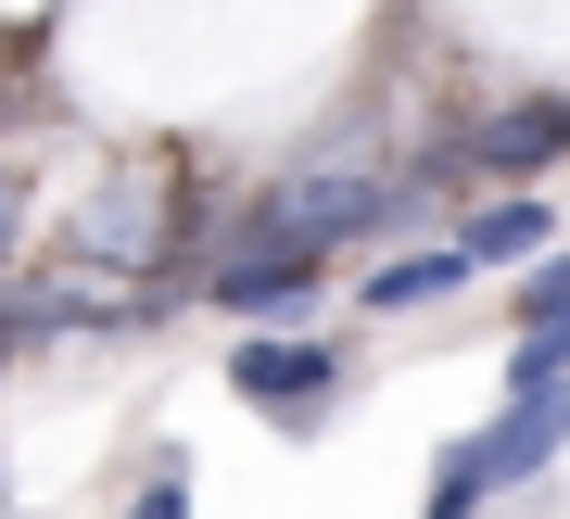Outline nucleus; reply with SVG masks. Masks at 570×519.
Instances as JSON below:
<instances>
[{
	"label": "nucleus",
	"instance_id": "obj_11",
	"mask_svg": "<svg viewBox=\"0 0 570 519\" xmlns=\"http://www.w3.org/2000/svg\"><path fill=\"white\" fill-rule=\"evenodd\" d=\"M127 519H190V469H165V481H153V494L127 507Z\"/></svg>",
	"mask_w": 570,
	"mask_h": 519
},
{
	"label": "nucleus",
	"instance_id": "obj_10",
	"mask_svg": "<svg viewBox=\"0 0 570 519\" xmlns=\"http://www.w3.org/2000/svg\"><path fill=\"white\" fill-rule=\"evenodd\" d=\"M520 304H532V317H570V254H546V266H532V292H520Z\"/></svg>",
	"mask_w": 570,
	"mask_h": 519
},
{
	"label": "nucleus",
	"instance_id": "obj_8",
	"mask_svg": "<svg viewBox=\"0 0 570 519\" xmlns=\"http://www.w3.org/2000/svg\"><path fill=\"white\" fill-rule=\"evenodd\" d=\"M508 380H570V317H532L520 355H508Z\"/></svg>",
	"mask_w": 570,
	"mask_h": 519
},
{
	"label": "nucleus",
	"instance_id": "obj_2",
	"mask_svg": "<svg viewBox=\"0 0 570 519\" xmlns=\"http://www.w3.org/2000/svg\"><path fill=\"white\" fill-rule=\"evenodd\" d=\"M406 203H393L381 178H355V165H317V178H292L279 203H266V241H292V254H330V241L355 228H393Z\"/></svg>",
	"mask_w": 570,
	"mask_h": 519
},
{
	"label": "nucleus",
	"instance_id": "obj_5",
	"mask_svg": "<svg viewBox=\"0 0 570 519\" xmlns=\"http://www.w3.org/2000/svg\"><path fill=\"white\" fill-rule=\"evenodd\" d=\"M570 153V101H520V115H482V165H558Z\"/></svg>",
	"mask_w": 570,
	"mask_h": 519
},
{
	"label": "nucleus",
	"instance_id": "obj_6",
	"mask_svg": "<svg viewBox=\"0 0 570 519\" xmlns=\"http://www.w3.org/2000/svg\"><path fill=\"white\" fill-rule=\"evenodd\" d=\"M456 254H469V266H520V254H546V203H494V216H469Z\"/></svg>",
	"mask_w": 570,
	"mask_h": 519
},
{
	"label": "nucleus",
	"instance_id": "obj_13",
	"mask_svg": "<svg viewBox=\"0 0 570 519\" xmlns=\"http://www.w3.org/2000/svg\"><path fill=\"white\" fill-rule=\"evenodd\" d=\"M13 342H26V330H13V304H0V355H13Z\"/></svg>",
	"mask_w": 570,
	"mask_h": 519
},
{
	"label": "nucleus",
	"instance_id": "obj_1",
	"mask_svg": "<svg viewBox=\"0 0 570 519\" xmlns=\"http://www.w3.org/2000/svg\"><path fill=\"white\" fill-rule=\"evenodd\" d=\"M558 443H570V380H520V393H508V419H494V431H469V443H444V457L482 481V494H508V481H532Z\"/></svg>",
	"mask_w": 570,
	"mask_h": 519
},
{
	"label": "nucleus",
	"instance_id": "obj_12",
	"mask_svg": "<svg viewBox=\"0 0 570 519\" xmlns=\"http://www.w3.org/2000/svg\"><path fill=\"white\" fill-rule=\"evenodd\" d=\"M13 241H26V203H13V178H0V266H13Z\"/></svg>",
	"mask_w": 570,
	"mask_h": 519
},
{
	"label": "nucleus",
	"instance_id": "obj_7",
	"mask_svg": "<svg viewBox=\"0 0 570 519\" xmlns=\"http://www.w3.org/2000/svg\"><path fill=\"white\" fill-rule=\"evenodd\" d=\"M456 280H469V254H393V266H367V304H431Z\"/></svg>",
	"mask_w": 570,
	"mask_h": 519
},
{
	"label": "nucleus",
	"instance_id": "obj_4",
	"mask_svg": "<svg viewBox=\"0 0 570 519\" xmlns=\"http://www.w3.org/2000/svg\"><path fill=\"white\" fill-rule=\"evenodd\" d=\"M305 292H317V254H292V241H254L242 266H216V304H228V317H292Z\"/></svg>",
	"mask_w": 570,
	"mask_h": 519
},
{
	"label": "nucleus",
	"instance_id": "obj_9",
	"mask_svg": "<svg viewBox=\"0 0 570 519\" xmlns=\"http://www.w3.org/2000/svg\"><path fill=\"white\" fill-rule=\"evenodd\" d=\"M431 519H482V481H469L456 457H444V469H431Z\"/></svg>",
	"mask_w": 570,
	"mask_h": 519
},
{
	"label": "nucleus",
	"instance_id": "obj_3",
	"mask_svg": "<svg viewBox=\"0 0 570 519\" xmlns=\"http://www.w3.org/2000/svg\"><path fill=\"white\" fill-rule=\"evenodd\" d=\"M228 380H242V405H266L279 431H317V405L343 393V355H330V342H279V330H254L242 355H228Z\"/></svg>",
	"mask_w": 570,
	"mask_h": 519
}]
</instances>
